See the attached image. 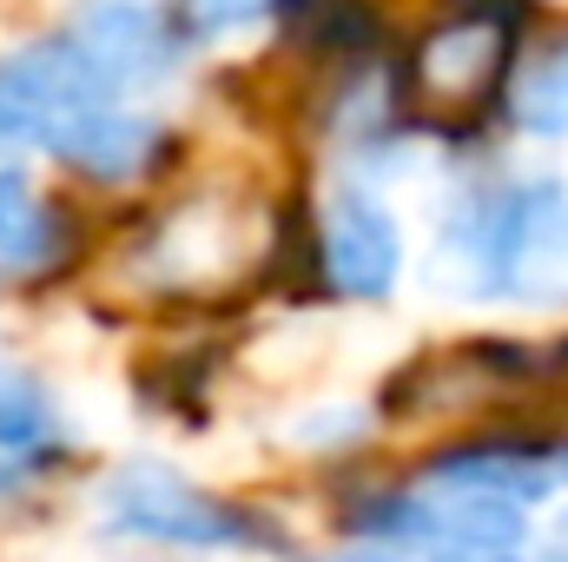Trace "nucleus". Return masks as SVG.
Masks as SVG:
<instances>
[{
  "mask_svg": "<svg viewBox=\"0 0 568 562\" xmlns=\"http://www.w3.org/2000/svg\"><path fill=\"white\" fill-rule=\"evenodd\" d=\"M311 272L344 304H377L404 279V232L364 185H337L311 219Z\"/></svg>",
  "mask_w": 568,
  "mask_h": 562,
  "instance_id": "nucleus-3",
  "label": "nucleus"
},
{
  "mask_svg": "<svg viewBox=\"0 0 568 562\" xmlns=\"http://www.w3.org/2000/svg\"><path fill=\"white\" fill-rule=\"evenodd\" d=\"M80 252V212L47 199L27 165H0V279H53Z\"/></svg>",
  "mask_w": 568,
  "mask_h": 562,
  "instance_id": "nucleus-6",
  "label": "nucleus"
},
{
  "mask_svg": "<svg viewBox=\"0 0 568 562\" xmlns=\"http://www.w3.org/2000/svg\"><path fill=\"white\" fill-rule=\"evenodd\" d=\"M67 40L87 53V67L113 87V93H152L165 80H179L185 67V20L159 13L152 0H87L67 20Z\"/></svg>",
  "mask_w": 568,
  "mask_h": 562,
  "instance_id": "nucleus-4",
  "label": "nucleus"
},
{
  "mask_svg": "<svg viewBox=\"0 0 568 562\" xmlns=\"http://www.w3.org/2000/svg\"><path fill=\"white\" fill-rule=\"evenodd\" d=\"M80 456V436L40 371H0V463H13L33 490H47Z\"/></svg>",
  "mask_w": 568,
  "mask_h": 562,
  "instance_id": "nucleus-7",
  "label": "nucleus"
},
{
  "mask_svg": "<svg viewBox=\"0 0 568 562\" xmlns=\"http://www.w3.org/2000/svg\"><path fill=\"white\" fill-rule=\"evenodd\" d=\"M100 530L113 543L140 550H179V556H284V530L272 516L199 490L192 476L165 463H120L100 483Z\"/></svg>",
  "mask_w": 568,
  "mask_h": 562,
  "instance_id": "nucleus-2",
  "label": "nucleus"
},
{
  "mask_svg": "<svg viewBox=\"0 0 568 562\" xmlns=\"http://www.w3.org/2000/svg\"><path fill=\"white\" fill-rule=\"evenodd\" d=\"M324 562H397V556H384V550H364V543H351L344 556H324Z\"/></svg>",
  "mask_w": 568,
  "mask_h": 562,
  "instance_id": "nucleus-10",
  "label": "nucleus"
},
{
  "mask_svg": "<svg viewBox=\"0 0 568 562\" xmlns=\"http://www.w3.org/2000/svg\"><path fill=\"white\" fill-rule=\"evenodd\" d=\"M443 232L476 298L568 311V179H476L449 199Z\"/></svg>",
  "mask_w": 568,
  "mask_h": 562,
  "instance_id": "nucleus-1",
  "label": "nucleus"
},
{
  "mask_svg": "<svg viewBox=\"0 0 568 562\" xmlns=\"http://www.w3.org/2000/svg\"><path fill=\"white\" fill-rule=\"evenodd\" d=\"M562 550H568V516H562Z\"/></svg>",
  "mask_w": 568,
  "mask_h": 562,
  "instance_id": "nucleus-11",
  "label": "nucleus"
},
{
  "mask_svg": "<svg viewBox=\"0 0 568 562\" xmlns=\"http://www.w3.org/2000/svg\"><path fill=\"white\" fill-rule=\"evenodd\" d=\"M516 562H523V556H516ZM556 562H568V550H562V556H556Z\"/></svg>",
  "mask_w": 568,
  "mask_h": 562,
  "instance_id": "nucleus-12",
  "label": "nucleus"
},
{
  "mask_svg": "<svg viewBox=\"0 0 568 562\" xmlns=\"http://www.w3.org/2000/svg\"><path fill=\"white\" fill-rule=\"evenodd\" d=\"M278 33L297 60L364 67L384 47V13H377V0H284Z\"/></svg>",
  "mask_w": 568,
  "mask_h": 562,
  "instance_id": "nucleus-8",
  "label": "nucleus"
},
{
  "mask_svg": "<svg viewBox=\"0 0 568 562\" xmlns=\"http://www.w3.org/2000/svg\"><path fill=\"white\" fill-rule=\"evenodd\" d=\"M284 0H179L172 13L185 20V33L192 40H219V33H239V27H252V20H265V13H278Z\"/></svg>",
  "mask_w": 568,
  "mask_h": 562,
  "instance_id": "nucleus-9",
  "label": "nucleus"
},
{
  "mask_svg": "<svg viewBox=\"0 0 568 562\" xmlns=\"http://www.w3.org/2000/svg\"><path fill=\"white\" fill-rule=\"evenodd\" d=\"M172 152V127L152 120L140 107H126V93H93L67 127L47 159H60L67 172L93 179V185H133L145 172H159Z\"/></svg>",
  "mask_w": 568,
  "mask_h": 562,
  "instance_id": "nucleus-5",
  "label": "nucleus"
}]
</instances>
